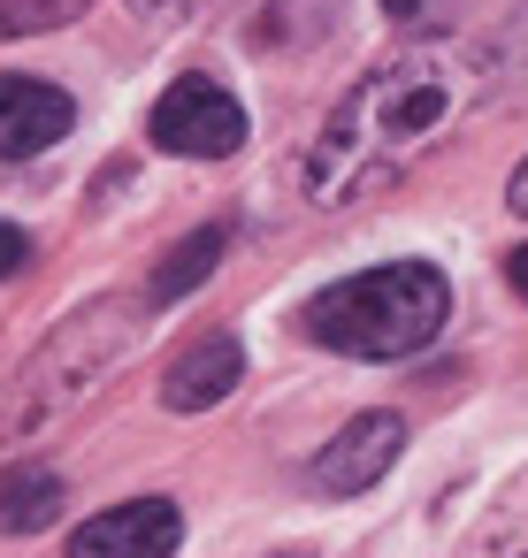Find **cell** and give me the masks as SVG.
Returning <instances> with one entry per match:
<instances>
[{
	"label": "cell",
	"mask_w": 528,
	"mask_h": 558,
	"mask_svg": "<svg viewBox=\"0 0 528 558\" xmlns=\"http://www.w3.org/2000/svg\"><path fill=\"white\" fill-rule=\"evenodd\" d=\"M146 138H154L161 154H184V161H230V154L245 146V108H238V93L215 85V77H177V85L154 100Z\"/></svg>",
	"instance_id": "4"
},
{
	"label": "cell",
	"mask_w": 528,
	"mask_h": 558,
	"mask_svg": "<svg viewBox=\"0 0 528 558\" xmlns=\"http://www.w3.org/2000/svg\"><path fill=\"white\" fill-rule=\"evenodd\" d=\"M93 0H0V39H32V32H62L70 16H85Z\"/></svg>",
	"instance_id": "11"
},
{
	"label": "cell",
	"mask_w": 528,
	"mask_h": 558,
	"mask_svg": "<svg viewBox=\"0 0 528 558\" xmlns=\"http://www.w3.org/2000/svg\"><path fill=\"white\" fill-rule=\"evenodd\" d=\"M77 123V100L47 77H0V161H32L62 146Z\"/></svg>",
	"instance_id": "7"
},
{
	"label": "cell",
	"mask_w": 528,
	"mask_h": 558,
	"mask_svg": "<svg viewBox=\"0 0 528 558\" xmlns=\"http://www.w3.org/2000/svg\"><path fill=\"white\" fill-rule=\"evenodd\" d=\"M62 505H70V489H62L55 466H9L0 474V535H39V527L62 520Z\"/></svg>",
	"instance_id": "9"
},
{
	"label": "cell",
	"mask_w": 528,
	"mask_h": 558,
	"mask_svg": "<svg viewBox=\"0 0 528 558\" xmlns=\"http://www.w3.org/2000/svg\"><path fill=\"white\" fill-rule=\"evenodd\" d=\"M505 283H513V291H520V299H528V245H520V253H513V260H505Z\"/></svg>",
	"instance_id": "16"
},
{
	"label": "cell",
	"mask_w": 528,
	"mask_h": 558,
	"mask_svg": "<svg viewBox=\"0 0 528 558\" xmlns=\"http://www.w3.org/2000/svg\"><path fill=\"white\" fill-rule=\"evenodd\" d=\"M177 543H184V512L169 497H131L93 512L70 535V558H177Z\"/></svg>",
	"instance_id": "6"
},
{
	"label": "cell",
	"mask_w": 528,
	"mask_h": 558,
	"mask_svg": "<svg viewBox=\"0 0 528 558\" xmlns=\"http://www.w3.org/2000/svg\"><path fill=\"white\" fill-rule=\"evenodd\" d=\"M245 383V352H238V337H200V344H184L177 360H169V375H161V405L169 413H207V405H223L230 390Z\"/></svg>",
	"instance_id": "8"
},
{
	"label": "cell",
	"mask_w": 528,
	"mask_h": 558,
	"mask_svg": "<svg viewBox=\"0 0 528 558\" xmlns=\"http://www.w3.org/2000/svg\"><path fill=\"white\" fill-rule=\"evenodd\" d=\"M223 245H230V230L223 222H207L200 238H184L161 268H154V283H146V306H177L184 291H200L207 276H215V260H223Z\"/></svg>",
	"instance_id": "10"
},
{
	"label": "cell",
	"mask_w": 528,
	"mask_h": 558,
	"mask_svg": "<svg viewBox=\"0 0 528 558\" xmlns=\"http://www.w3.org/2000/svg\"><path fill=\"white\" fill-rule=\"evenodd\" d=\"M459 62L436 54V47H406L391 62H375L322 123V138L307 146L299 161V192L307 207H352L383 184H398L429 146L436 131L452 123L459 108Z\"/></svg>",
	"instance_id": "1"
},
{
	"label": "cell",
	"mask_w": 528,
	"mask_h": 558,
	"mask_svg": "<svg viewBox=\"0 0 528 558\" xmlns=\"http://www.w3.org/2000/svg\"><path fill=\"white\" fill-rule=\"evenodd\" d=\"M497 77H528V0L513 9V24H505V47H497Z\"/></svg>",
	"instance_id": "12"
},
{
	"label": "cell",
	"mask_w": 528,
	"mask_h": 558,
	"mask_svg": "<svg viewBox=\"0 0 528 558\" xmlns=\"http://www.w3.org/2000/svg\"><path fill=\"white\" fill-rule=\"evenodd\" d=\"M444 314H452V283L429 260H383L307 299V337L345 360H406L444 329Z\"/></svg>",
	"instance_id": "3"
},
{
	"label": "cell",
	"mask_w": 528,
	"mask_h": 558,
	"mask_svg": "<svg viewBox=\"0 0 528 558\" xmlns=\"http://www.w3.org/2000/svg\"><path fill=\"white\" fill-rule=\"evenodd\" d=\"M505 207H513V215H528V161L505 177Z\"/></svg>",
	"instance_id": "15"
},
{
	"label": "cell",
	"mask_w": 528,
	"mask_h": 558,
	"mask_svg": "<svg viewBox=\"0 0 528 558\" xmlns=\"http://www.w3.org/2000/svg\"><path fill=\"white\" fill-rule=\"evenodd\" d=\"M192 9H207V0H131V16H146V24H177Z\"/></svg>",
	"instance_id": "14"
},
{
	"label": "cell",
	"mask_w": 528,
	"mask_h": 558,
	"mask_svg": "<svg viewBox=\"0 0 528 558\" xmlns=\"http://www.w3.org/2000/svg\"><path fill=\"white\" fill-rule=\"evenodd\" d=\"M398 451H406V421L398 413H360L314 451V489L322 497H360L368 482H383L398 466Z\"/></svg>",
	"instance_id": "5"
},
{
	"label": "cell",
	"mask_w": 528,
	"mask_h": 558,
	"mask_svg": "<svg viewBox=\"0 0 528 558\" xmlns=\"http://www.w3.org/2000/svg\"><path fill=\"white\" fill-rule=\"evenodd\" d=\"M32 268V238L16 222H0V276H24Z\"/></svg>",
	"instance_id": "13"
},
{
	"label": "cell",
	"mask_w": 528,
	"mask_h": 558,
	"mask_svg": "<svg viewBox=\"0 0 528 558\" xmlns=\"http://www.w3.org/2000/svg\"><path fill=\"white\" fill-rule=\"evenodd\" d=\"M421 9L429 0H383V16H398V24H421Z\"/></svg>",
	"instance_id": "17"
},
{
	"label": "cell",
	"mask_w": 528,
	"mask_h": 558,
	"mask_svg": "<svg viewBox=\"0 0 528 558\" xmlns=\"http://www.w3.org/2000/svg\"><path fill=\"white\" fill-rule=\"evenodd\" d=\"M146 299H93V306H77L32 360H24V375L9 383V398H0V444H32V436H47L62 413H77L93 390H100V375L139 344V329H146Z\"/></svg>",
	"instance_id": "2"
}]
</instances>
